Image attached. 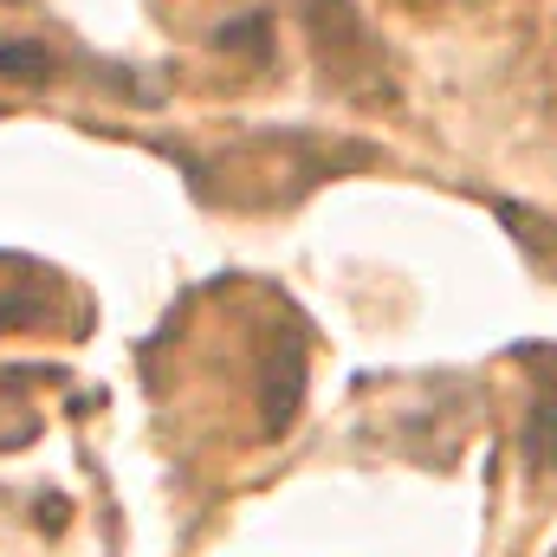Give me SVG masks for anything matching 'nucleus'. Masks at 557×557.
I'll list each match as a JSON object with an SVG mask.
<instances>
[{"label":"nucleus","instance_id":"nucleus-1","mask_svg":"<svg viewBox=\"0 0 557 557\" xmlns=\"http://www.w3.org/2000/svg\"><path fill=\"white\" fill-rule=\"evenodd\" d=\"M65 311V285L39 273L33 260L0 253V331H46Z\"/></svg>","mask_w":557,"mask_h":557}]
</instances>
